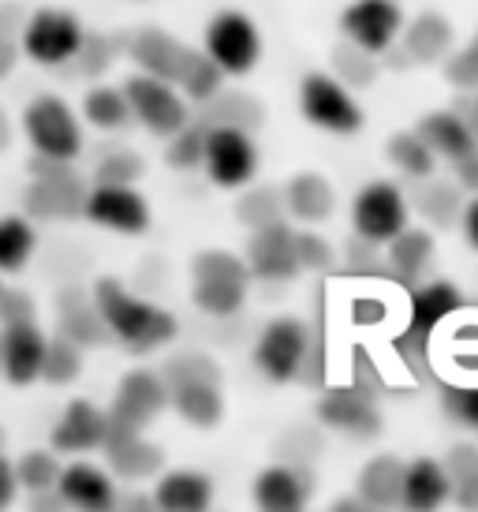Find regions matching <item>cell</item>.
Returning a JSON list of instances; mask_svg holds the SVG:
<instances>
[{
  "mask_svg": "<svg viewBox=\"0 0 478 512\" xmlns=\"http://www.w3.org/2000/svg\"><path fill=\"white\" fill-rule=\"evenodd\" d=\"M333 68H337V75L344 79V86H359V90L378 79L374 53L359 49L355 42H340L337 49H333Z\"/></svg>",
  "mask_w": 478,
  "mask_h": 512,
  "instance_id": "ee69618b",
  "label": "cell"
},
{
  "mask_svg": "<svg viewBox=\"0 0 478 512\" xmlns=\"http://www.w3.org/2000/svg\"><path fill=\"white\" fill-rule=\"evenodd\" d=\"M310 352V333L307 322L299 318H273L262 333H258V344H254V367L266 382H292L303 363H307Z\"/></svg>",
  "mask_w": 478,
  "mask_h": 512,
  "instance_id": "8992f818",
  "label": "cell"
},
{
  "mask_svg": "<svg viewBox=\"0 0 478 512\" xmlns=\"http://www.w3.org/2000/svg\"><path fill=\"white\" fill-rule=\"evenodd\" d=\"M83 217L113 232H146L150 228V202L142 199L131 184H94L86 191Z\"/></svg>",
  "mask_w": 478,
  "mask_h": 512,
  "instance_id": "4fadbf2b",
  "label": "cell"
},
{
  "mask_svg": "<svg viewBox=\"0 0 478 512\" xmlns=\"http://www.w3.org/2000/svg\"><path fill=\"white\" fill-rule=\"evenodd\" d=\"M15 64H19V45L8 30H0V79H8L15 72Z\"/></svg>",
  "mask_w": 478,
  "mask_h": 512,
  "instance_id": "f5cc1de1",
  "label": "cell"
},
{
  "mask_svg": "<svg viewBox=\"0 0 478 512\" xmlns=\"http://www.w3.org/2000/svg\"><path fill=\"white\" fill-rule=\"evenodd\" d=\"M236 217L247 228H262L273 221H284V195L277 187H254L236 202Z\"/></svg>",
  "mask_w": 478,
  "mask_h": 512,
  "instance_id": "b9f144b4",
  "label": "cell"
},
{
  "mask_svg": "<svg viewBox=\"0 0 478 512\" xmlns=\"http://www.w3.org/2000/svg\"><path fill=\"white\" fill-rule=\"evenodd\" d=\"M385 154L393 161L396 169L411 176V180H422V176H434V165H437V154L430 146L422 143L415 131H396L389 146H385Z\"/></svg>",
  "mask_w": 478,
  "mask_h": 512,
  "instance_id": "d6a6232c",
  "label": "cell"
},
{
  "mask_svg": "<svg viewBox=\"0 0 478 512\" xmlns=\"http://www.w3.org/2000/svg\"><path fill=\"white\" fill-rule=\"evenodd\" d=\"M165 385L169 382H221V367L210 356H198V352H183V356L165 363Z\"/></svg>",
  "mask_w": 478,
  "mask_h": 512,
  "instance_id": "f6af8a7d",
  "label": "cell"
},
{
  "mask_svg": "<svg viewBox=\"0 0 478 512\" xmlns=\"http://www.w3.org/2000/svg\"><path fill=\"white\" fill-rule=\"evenodd\" d=\"M464 232H467V243L478 251V191H475V199L464 206Z\"/></svg>",
  "mask_w": 478,
  "mask_h": 512,
  "instance_id": "9f6ffc18",
  "label": "cell"
},
{
  "mask_svg": "<svg viewBox=\"0 0 478 512\" xmlns=\"http://www.w3.org/2000/svg\"><path fill=\"white\" fill-rule=\"evenodd\" d=\"M422 143L430 146L437 157H445V161H456V157H464L467 150H475V135L471 128L464 124V116L456 113V109H437V113H426L419 120V128H415Z\"/></svg>",
  "mask_w": 478,
  "mask_h": 512,
  "instance_id": "484cf974",
  "label": "cell"
},
{
  "mask_svg": "<svg viewBox=\"0 0 478 512\" xmlns=\"http://www.w3.org/2000/svg\"><path fill=\"white\" fill-rule=\"evenodd\" d=\"M105 423H109V415L101 412L98 404L71 400L68 408H64V415H60L57 430H53V449L57 453H90V449H101Z\"/></svg>",
  "mask_w": 478,
  "mask_h": 512,
  "instance_id": "44dd1931",
  "label": "cell"
},
{
  "mask_svg": "<svg viewBox=\"0 0 478 512\" xmlns=\"http://www.w3.org/2000/svg\"><path fill=\"white\" fill-rule=\"evenodd\" d=\"M169 404L198 430H213L225 419L221 382H169Z\"/></svg>",
  "mask_w": 478,
  "mask_h": 512,
  "instance_id": "cb8c5ba5",
  "label": "cell"
},
{
  "mask_svg": "<svg viewBox=\"0 0 478 512\" xmlns=\"http://www.w3.org/2000/svg\"><path fill=\"white\" fill-rule=\"evenodd\" d=\"M8 322H34V299L27 292L0 288V326H8Z\"/></svg>",
  "mask_w": 478,
  "mask_h": 512,
  "instance_id": "f907efd6",
  "label": "cell"
},
{
  "mask_svg": "<svg viewBox=\"0 0 478 512\" xmlns=\"http://www.w3.org/2000/svg\"><path fill=\"white\" fill-rule=\"evenodd\" d=\"M352 225L359 240L366 243H389L408 225V199L393 184H370L363 187L352 202Z\"/></svg>",
  "mask_w": 478,
  "mask_h": 512,
  "instance_id": "8fae6325",
  "label": "cell"
},
{
  "mask_svg": "<svg viewBox=\"0 0 478 512\" xmlns=\"http://www.w3.org/2000/svg\"><path fill=\"white\" fill-rule=\"evenodd\" d=\"M202 165L210 169V180L217 187H243L251 184L258 169V150L251 143V131L228 128V124H210L206 128V154Z\"/></svg>",
  "mask_w": 478,
  "mask_h": 512,
  "instance_id": "30bf717a",
  "label": "cell"
},
{
  "mask_svg": "<svg viewBox=\"0 0 478 512\" xmlns=\"http://www.w3.org/2000/svg\"><path fill=\"white\" fill-rule=\"evenodd\" d=\"M60 337L75 341L79 348H98L109 341V329L101 322L94 299L86 296H64L60 299Z\"/></svg>",
  "mask_w": 478,
  "mask_h": 512,
  "instance_id": "f1b7e54d",
  "label": "cell"
},
{
  "mask_svg": "<svg viewBox=\"0 0 478 512\" xmlns=\"http://www.w3.org/2000/svg\"><path fill=\"white\" fill-rule=\"evenodd\" d=\"M254 236L247 243V270L258 281H292L299 277V258H296V232L273 221V225L251 228Z\"/></svg>",
  "mask_w": 478,
  "mask_h": 512,
  "instance_id": "9a60e30c",
  "label": "cell"
},
{
  "mask_svg": "<svg viewBox=\"0 0 478 512\" xmlns=\"http://www.w3.org/2000/svg\"><path fill=\"white\" fill-rule=\"evenodd\" d=\"M400 501L408 509H437V505H445L449 501V475H445V468L437 460H430V456L404 464Z\"/></svg>",
  "mask_w": 478,
  "mask_h": 512,
  "instance_id": "83f0119b",
  "label": "cell"
},
{
  "mask_svg": "<svg viewBox=\"0 0 478 512\" xmlns=\"http://www.w3.org/2000/svg\"><path fill=\"white\" fill-rule=\"evenodd\" d=\"M206 105V113L198 116V120H206V124H228V128H243V131H254L266 113H262V105L247 94H213L210 101H202Z\"/></svg>",
  "mask_w": 478,
  "mask_h": 512,
  "instance_id": "4dcf8cb0",
  "label": "cell"
},
{
  "mask_svg": "<svg viewBox=\"0 0 478 512\" xmlns=\"http://www.w3.org/2000/svg\"><path fill=\"white\" fill-rule=\"evenodd\" d=\"M337 509H340V512H348V509H363V498H340V501H337Z\"/></svg>",
  "mask_w": 478,
  "mask_h": 512,
  "instance_id": "680465c9",
  "label": "cell"
},
{
  "mask_svg": "<svg viewBox=\"0 0 478 512\" xmlns=\"http://www.w3.org/2000/svg\"><path fill=\"white\" fill-rule=\"evenodd\" d=\"M296 258H299V270H325L329 266V243L314 232H296Z\"/></svg>",
  "mask_w": 478,
  "mask_h": 512,
  "instance_id": "681fc988",
  "label": "cell"
},
{
  "mask_svg": "<svg viewBox=\"0 0 478 512\" xmlns=\"http://www.w3.org/2000/svg\"><path fill=\"white\" fill-rule=\"evenodd\" d=\"M83 116L101 131H120L131 124V105H127L124 90H116V86H94L83 101Z\"/></svg>",
  "mask_w": 478,
  "mask_h": 512,
  "instance_id": "1f68e13d",
  "label": "cell"
},
{
  "mask_svg": "<svg viewBox=\"0 0 478 512\" xmlns=\"http://www.w3.org/2000/svg\"><path fill=\"white\" fill-rule=\"evenodd\" d=\"M456 113L464 116V124L471 128V135H475V143H478V90H471V94L456 105Z\"/></svg>",
  "mask_w": 478,
  "mask_h": 512,
  "instance_id": "11a10c76",
  "label": "cell"
},
{
  "mask_svg": "<svg viewBox=\"0 0 478 512\" xmlns=\"http://www.w3.org/2000/svg\"><path fill=\"white\" fill-rule=\"evenodd\" d=\"M34 228L27 217H0V273H15L27 266V258L34 255Z\"/></svg>",
  "mask_w": 478,
  "mask_h": 512,
  "instance_id": "836d02e7",
  "label": "cell"
},
{
  "mask_svg": "<svg viewBox=\"0 0 478 512\" xmlns=\"http://www.w3.org/2000/svg\"><path fill=\"white\" fill-rule=\"evenodd\" d=\"M389 258L400 273L415 277L419 270H426V262L434 258V236L426 228H400L393 240H389Z\"/></svg>",
  "mask_w": 478,
  "mask_h": 512,
  "instance_id": "e575fe53",
  "label": "cell"
},
{
  "mask_svg": "<svg viewBox=\"0 0 478 512\" xmlns=\"http://www.w3.org/2000/svg\"><path fill=\"white\" fill-rule=\"evenodd\" d=\"M90 299H94L109 337L120 341L135 356L157 352V348H165L176 337V318L169 311L154 307V303H146V299L131 296L116 277H101L94 292H90Z\"/></svg>",
  "mask_w": 478,
  "mask_h": 512,
  "instance_id": "6da1fadb",
  "label": "cell"
},
{
  "mask_svg": "<svg viewBox=\"0 0 478 512\" xmlns=\"http://www.w3.org/2000/svg\"><path fill=\"white\" fill-rule=\"evenodd\" d=\"M441 404H445V412H449L460 427L478 434V385H452V389H445Z\"/></svg>",
  "mask_w": 478,
  "mask_h": 512,
  "instance_id": "7dc6e473",
  "label": "cell"
},
{
  "mask_svg": "<svg viewBox=\"0 0 478 512\" xmlns=\"http://www.w3.org/2000/svg\"><path fill=\"white\" fill-rule=\"evenodd\" d=\"M221 83H225V72L213 64L210 57H206V49L202 53H191V60H187V68H183L180 75V90L187 94L191 101H210L217 90H221Z\"/></svg>",
  "mask_w": 478,
  "mask_h": 512,
  "instance_id": "60d3db41",
  "label": "cell"
},
{
  "mask_svg": "<svg viewBox=\"0 0 478 512\" xmlns=\"http://www.w3.org/2000/svg\"><path fill=\"white\" fill-rule=\"evenodd\" d=\"M251 288L247 262L232 251H202L191 262V299L198 311L213 318H232Z\"/></svg>",
  "mask_w": 478,
  "mask_h": 512,
  "instance_id": "7a4b0ae2",
  "label": "cell"
},
{
  "mask_svg": "<svg viewBox=\"0 0 478 512\" xmlns=\"http://www.w3.org/2000/svg\"><path fill=\"white\" fill-rule=\"evenodd\" d=\"M19 494V483H15V464H8L4 456H0V509H8Z\"/></svg>",
  "mask_w": 478,
  "mask_h": 512,
  "instance_id": "db71d44e",
  "label": "cell"
},
{
  "mask_svg": "<svg viewBox=\"0 0 478 512\" xmlns=\"http://www.w3.org/2000/svg\"><path fill=\"white\" fill-rule=\"evenodd\" d=\"M449 165L456 169V180H460V187H467V191H478V146H475V150H467L464 157L449 161Z\"/></svg>",
  "mask_w": 478,
  "mask_h": 512,
  "instance_id": "816d5d0a",
  "label": "cell"
},
{
  "mask_svg": "<svg viewBox=\"0 0 478 512\" xmlns=\"http://www.w3.org/2000/svg\"><path fill=\"white\" fill-rule=\"evenodd\" d=\"M131 60L139 64L146 75H157V79H165V83H180L183 68H187V60H191V45H183L180 38H172L165 30L157 27H146L139 30L135 38H131Z\"/></svg>",
  "mask_w": 478,
  "mask_h": 512,
  "instance_id": "ac0fdd59",
  "label": "cell"
},
{
  "mask_svg": "<svg viewBox=\"0 0 478 512\" xmlns=\"http://www.w3.org/2000/svg\"><path fill=\"white\" fill-rule=\"evenodd\" d=\"M57 479H60L57 453L34 449V453H27L15 464V483H19V490H30V494H49V490H57Z\"/></svg>",
  "mask_w": 478,
  "mask_h": 512,
  "instance_id": "f35d334b",
  "label": "cell"
},
{
  "mask_svg": "<svg viewBox=\"0 0 478 512\" xmlns=\"http://www.w3.org/2000/svg\"><path fill=\"white\" fill-rule=\"evenodd\" d=\"M101 453L109 460V468L120 475V479H146V475H157L165 456L157 445L142 441V430L120 427V423H105V441H101Z\"/></svg>",
  "mask_w": 478,
  "mask_h": 512,
  "instance_id": "e0dca14e",
  "label": "cell"
},
{
  "mask_svg": "<svg viewBox=\"0 0 478 512\" xmlns=\"http://www.w3.org/2000/svg\"><path fill=\"white\" fill-rule=\"evenodd\" d=\"M206 57L225 75H247L262 57V38L251 15L217 12L206 27Z\"/></svg>",
  "mask_w": 478,
  "mask_h": 512,
  "instance_id": "9c48e42d",
  "label": "cell"
},
{
  "mask_svg": "<svg viewBox=\"0 0 478 512\" xmlns=\"http://www.w3.org/2000/svg\"><path fill=\"white\" fill-rule=\"evenodd\" d=\"M8 143H12V120H8V113L0 109V154L8 150Z\"/></svg>",
  "mask_w": 478,
  "mask_h": 512,
  "instance_id": "6f0895ef",
  "label": "cell"
},
{
  "mask_svg": "<svg viewBox=\"0 0 478 512\" xmlns=\"http://www.w3.org/2000/svg\"><path fill=\"white\" fill-rule=\"evenodd\" d=\"M124 98H127V105H131V116H135L146 131L161 135V139L176 135V131L191 120L183 98L176 94V86L165 83V79H157V75H146V72L131 75L124 83Z\"/></svg>",
  "mask_w": 478,
  "mask_h": 512,
  "instance_id": "ba28073f",
  "label": "cell"
},
{
  "mask_svg": "<svg viewBox=\"0 0 478 512\" xmlns=\"http://www.w3.org/2000/svg\"><path fill=\"white\" fill-rule=\"evenodd\" d=\"M0 288H4V285H0Z\"/></svg>",
  "mask_w": 478,
  "mask_h": 512,
  "instance_id": "91938a15",
  "label": "cell"
},
{
  "mask_svg": "<svg viewBox=\"0 0 478 512\" xmlns=\"http://www.w3.org/2000/svg\"><path fill=\"white\" fill-rule=\"evenodd\" d=\"M83 38H86L83 23L71 12H64V8H42V12H34L27 23H23L19 49H23L34 64L57 68V64H68V60L79 57Z\"/></svg>",
  "mask_w": 478,
  "mask_h": 512,
  "instance_id": "5b68a950",
  "label": "cell"
},
{
  "mask_svg": "<svg viewBox=\"0 0 478 512\" xmlns=\"http://www.w3.org/2000/svg\"><path fill=\"white\" fill-rule=\"evenodd\" d=\"M404 27V12L396 0H355L340 15V30L344 38L355 42L366 53H385L393 49Z\"/></svg>",
  "mask_w": 478,
  "mask_h": 512,
  "instance_id": "7c38bea8",
  "label": "cell"
},
{
  "mask_svg": "<svg viewBox=\"0 0 478 512\" xmlns=\"http://www.w3.org/2000/svg\"><path fill=\"white\" fill-rule=\"evenodd\" d=\"M318 419L325 427L340 430V434H352V438H374L381 430V415L370 404V397L355 393V389H337V393H325L318 400Z\"/></svg>",
  "mask_w": 478,
  "mask_h": 512,
  "instance_id": "ffe728a7",
  "label": "cell"
},
{
  "mask_svg": "<svg viewBox=\"0 0 478 512\" xmlns=\"http://www.w3.org/2000/svg\"><path fill=\"white\" fill-rule=\"evenodd\" d=\"M45 333L34 322L0 326V374L12 385H30L42 378Z\"/></svg>",
  "mask_w": 478,
  "mask_h": 512,
  "instance_id": "2e32d148",
  "label": "cell"
},
{
  "mask_svg": "<svg viewBox=\"0 0 478 512\" xmlns=\"http://www.w3.org/2000/svg\"><path fill=\"white\" fill-rule=\"evenodd\" d=\"M57 494L71 509L101 512L116 505V486L109 479V471L98 468V464H86V460H75L68 468H60Z\"/></svg>",
  "mask_w": 478,
  "mask_h": 512,
  "instance_id": "d6986e66",
  "label": "cell"
},
{
  "mask_svg": "<svg viewBox=\"0 0 478 512\" xmlns=\"http://www.w3.org/2000/svg\"><path fill=\"white\" fill-rule=\"evenodd\" d=\"M415 206L422 210L426 221L449 228L452 221H456V214H460V195H456L449 184L422 176V180H415Z\"/></svg>",
  "mask_w": 478,
  "mask_h": 512,
  "instance_id": "8d00e7d4",
  "label": "cell"
},
{
  "mask_svg": "<svg viewBox=\"0 0 478 512\" xmlns=\"http://www.w3.org/2000/svg\"><path fill=\"white\" fill-rule=\"evenodd\" d=\"M460 307V292H456V285H445V281H434V285H426L415 292V299H411V311H415V329L419 333H430V329L445 318V314H452Z\"/></svg>",
  "mask_w": 478,
  "mask_h": 512,
  "instance_id": "d590c367",
  "label": "cell"
},
{
  "mask_svg": "<svg viewBox=\"0 0 478 512\" xmlns=\"http://www.w3.org/2000/svg\"><path fill=\"white\" fill-rule=\"evenodd\" d=\"M299 109L314 128L329 135H355L363 128V109L352 101L348 86L322 72H310L299 86Z\"/></svg>",
  "mask_w": 478,
  "mask_h": 512,
  "instance_id": "52a82bcc",
  "label": "cell"
},
{
  "mask_svg": "<svg viewBox=\"0 0 478 512\" xmlns=\"http://www.w3.org/2000/svg\"><path fill=\"white\" fill-rule=\"evenodd\" d=\"M23 131L38 157H57V161H75L83 150V128L71 113L68 101L57 94H38L23 109Z\"/></svg>",
  "mask_w": 478,
  "mask_h": 512,
  "instance_id": "277c9868",
  "label": "cell"
},
{
  "mask_svg": "<svg viewBox=\"0 0 478 512\" xmlns=\"http://www.w3.org/2000/svg\"><path fill=\"white\" fill-rule=\"evenodd\" d=\"M83 374V348L68 337L45 341V359H42V378L53 385H68Z\"/></svg>",
  "mask_w": 478,
  "mask_h": 512,
  "instance_id": "ab89813d",
  "label": "cell"
},
{
  "mask_svg": "<svg viewBox=\"0 0 478 512\" xmlns=\"http://www.w3.org/2000/svg\"><path fill=\"white\" fill-rule=\"evenodd\" d=\"M445 75H449V83H456L460 90H478V34H475V42L464 45L456 57H449Z\"/></svg>",
  "mask_w": 478,
  "mask_h": 512,
  "instance_id": "c3c4849f",
  "label": "cell"
},
{
  "mask_svg": "<svg viewBox=\"0 0 478 512\" xmlns=\"http://www.w3.org/2000/svg\"><path fill=\"white\" fill-rule=\"evenodd\" d=\"M142 176V157L131 150H113V154L94 169V184H135Z\"/></svg>",
  "mask_w": 478,
  "mask_h": 512,
  "instance_id": "bcb514c9",
  "label": "cell"
},
{
  "mask_svg": "<svg viewBox=\"0 0 478 512\" xmlns=\"http://www.w3.org/2000/svg\"><path fill=\"white\" fill-rule=\"evenodd\" d=\"M284 195V214L299 217L307 225H318V221H329L333 217V187L325 180L322 172H296L288 187L281 191Z\"/></svg>",
  "mask_w": 478,
  "mask_h": 512,
  "instance_id": "d4e9b609",
  "label": "cell"
},
{
  "mask_svg": "<svg viewBox=\"0 0 478 512\" xmlns=\"http://www.w3.org/2000/svg\"><path fill=\"white\" fill-rule=\"evenodd\" d=\"M34 184L27 187V210L45 221H71L83 214V202L90 187L71 172V161L57 157H38L30 161Z\"/></svg>",
  "mask_w": 478,
  "mask_h": 512,
  "instance_id": "3957f363",
  "label": "cell"
},
{
  "mask_svg": "<svg viewBox=\"0 0 478 512\" xmlns=\"http://www.w3.org/2000/svg\"><path fill=\"white\" fill-rule=\"evenodd\" d=\"M206 120H198V124H183L176 135H169V150H165V161H169L172 169H195L202 165V154H206Z\"/></svg>",
  "mask_w": 478,
  "mask_h": 512,
  "instance_id": "7bdbcfd3",
  "label": "cell"
},
{
  "mask_svg": "<svg viewBox=\"0 0 478 512\" xmlns=\"http://www.w3.org/2000/svg\"><path fill=\"white\" fill-rule=\"evenodd\" d=\"M165 404H169V385H165L161 374H154V370H127L120 389H116L113 408L105 415L120 427L142 430L165 412Z\"/></svg>",
  "mask_w": 478,
  "mask_h": 512,
  "instance_id": "5bb4252c",
  "label": "cell"
},
{
  "mask_svg": "<svg viewBox=\"0 0 478 512\" xmlns=\"http://www.w3.org/2000/svg\"><path fill=\"white\" fill-rule=\"evenodd\" d=\"M449 475V498L460 505H478V449L456 445L449 453V464H441Z\"/></svg>",
  "mask_w": 478,
  "mask_h": 512,
  "instance_id": "74e56055",
  "label": "cell"
},
{
  "mask_svg": "<svg viewBox=\"0 0 478 512\" xmlns=\"http://www.w3.org/2000/svg\"><path fill=\"white\" fill-rule=\"evenodd\" d=\"M404 34V53L415 64H437V60L449 57L452 49V23L437 12L415 15L408 27H400Z\"/></svg>",
  "mask_w": 478,
  "mask_h": 512,
  "instance_id": "4316f807",
  "label": "cell"
},
{
  "mask_svg": "<svg viewBox=\"0 0 478 512\" xmlns=\"http://www.w3.org/2000/svg\"><path fill=\"white\" fill-rule=\"evenodd\" d=\"M310 498V475L288 464H273V468L258 471L254 479V501L266 512H296Z\"/></svg>",
  "mask_w": 478,
  "mask_h": 512,
  "instance_id": "7402d4cb",
  "label": "cell"
},
{
  "mask_svg": "<svg viewBox=\"0 0 478 512\" xmlns=\"http://www.w3.org/2000/svg\"><path fill=\"white\" fill-rule=\"evenodd\" d=\"M210 501H213L210 475L191 468L165 471L154 486V505L165 512H202L210 509Z\"/></svg>",
  "mask_w": 478,
  "mask_h": 512,
  "instance_id": "603a6c76",
  "label": "cell"
},
{
  "mask_svg": "<svg viewBox=\"0 0 478 512\" xmlns=\"http://www.w3.org/2000/svg\"><path fill=\"white\" fill-rule=\"evenodd\" d=\"M400 490H404V464L396 456H374L363 468V475H359V498H363V505H374V509L396 505Z\"/></svg>",
  "mask_w": 478,
  "mask_h": 512,
  "instance_id": "f546056e",
  "label": "cell"
}]
</instances>
